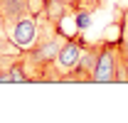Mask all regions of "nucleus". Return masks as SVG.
Instances as JSON below:
<instances>
[{"instance_id":"obj_1","label":"nucleus","mask_w":128,"mask_h":123,"mask_svg":"<svg viewBox=\"0 0 128 123\" xmlns=\"http://www.w3.org/2000/svg\"><path fill=\"white\" fill-rule=\"evenodd\" d=\"M86 47V40L81 34H66V40L62 42L59 52H57V59L54 64L49 66V74H47V81H69L76 64L81 59V52Z\"/></svg>"},{"instance_id":"obj_2","label":"nucleus","mask_w":128,"mask_h":123,"mask_svg":"<svg viewBox=\"0 0 128 123\" xmlns=\"http://www.w3.org/2000/svg\"><path fill=\"white\" fill-rule=\"evenodd\" d=\"M116 66H118V42H111V40L98 42L91 81L94 84H116Z\"/></svg>"},{"instance_id":"obj_3","label":"nucleus","mask_w":128,"mask_h":123,"mask_svg":"<svg viewBox=\"0 0 128 123\" xmlns=\"http://www.w3.org/2000/svg\"><path fill=\"white\" fill-rule=\"evenodd\" d=\"M8 40L12 42V47H15L17 52L32 49V47L37 44V40H40V20H37V15L30 12V15L10 22L8 25Z\"/></svg>"},{"instance_id":"obj_4","label":"nucleus","mask_w":128,"mask_h":123,"mask_svg":"<svg viewBox=\"0 0 128 123\" xmlns=\"http://www.w3.org/2000/svg\"><path fill=\"white\" fill-rule=\"evenodd\" d=\"M96 52H98V42H86L84 52H81V59L74 69V74L69 81H91L94 74V64H96Z\"/></svg>"},{"instance_id":"obj_5","label":"nucleus","mask_w":128,"mask_h":123,"mask_svg":"<svg viewBox=\"0 0 128 123\" xmlns=\"http://www.w3.org/2000/svg\"><path fill=\"white\" fill-rule=\"evenodd\" d=\"M32 12V2L30 0H0V20L5 25L15 22L20 17Z\"/></svg>"},{"instance_id":"obj_6","label":"nucleus","mask_w":128,"mask_h":123,"mask_svg":"<svg viewBox=\"0 0 128 123\" xmlns=\"http://www.w3.org/2000/svg\"><path fill=\"white\" fill-rule=\"evenodd\" d=\"M89 27H91V15L86 10H81L79 15H76V30L84 32V30H89Z\"/></svg>"}]
</instances>
